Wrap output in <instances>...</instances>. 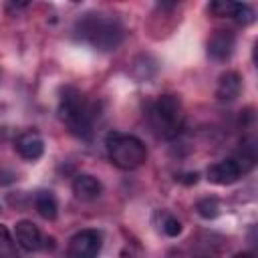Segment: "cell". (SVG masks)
I'll return each instance as SVG.
<instances>
[{"instance_id": "cell-11", "label": "cell", "mask_w": 258, "mask_h": 258, "mask_svg": "<svg viewBox=\"0 0 258 258\" xmlns=\"http://www.w3.org/2000/svg\"><path fill=\"white\" fill-rule=\"evenodd\" d=\"M34 206H36V212L44 220H54L56 218L58 206H56V200H54V196L50 191H38L34 196Z\"/></svg>"}, {"instance_id": "cell-8", "label": "cell", "mask_w": 258, "mask_h": 258, "mask_svg": "<svg viewBox=\"0 0 258 258\" xmlns=\"http://www.w3.org/2000/svg\"><path fill=\"white\" fill-rule=\"evenodd\" d=\"M16 151L20 157L28 159V161H34L38 159L42 153H44V141L42 137L36 133V131H26L22 133L18 139H16Z\"/></svg>"}, {"instance_id": "cell-17", "label": "cell", "mask_w": 258, "mask_h": 258, "mask_svg": "<svg viewBox=\"0 0 258 258\" xmlns=\"http://www.w3.org/2000/svg\"><path fill=\"white\" fill-rule=\"evenodd\" d=\"M179 181H183V183H196L198 181V173L194 171V173H185V175H181V177H177Z\"/></svg>"}, {"instance_id": "cell-12", "label": "cell", "mask_w": 258, "mask_h": 258, "mask_svg": "<svg viewBox=\"0 0 258 258\" xmlns=\"http://www.w3.org/2000/svg\"><path fill=\"white\" fill-rule=\"evenodd\" d=\"M0 258H20L16 240L10 236L8 228L2 224H0Z\"/></svg>"}, {"instance_id": "cell-3", "label": "cell", "mask_w": 258, "mask_h": 258, "mask_svg": "<svg viewBox=\"0 0 258 258\" xmlns=\"http://www.w3.org/2000/svg\"><path fill=\"white\" fill-rule=\"evenodd\" d=\"M58 117L69 125L71 133L79 139L89 141L91 139V115L87 105L83 103V97L75 89H64L60 103H58Z\"/></svg>"}, {"instance_id": "cell-10", "label": "cell", "mask_w": 258, "mask_h": 258, "mask_svg": "<svg viewBox=\"0 0 258 258\" xmlns=\"http://www.w3.org/2000/svg\"><path fill=\"white\" fill-rule=\"evenodd\" d=\"M240 87H242V79L238 73L234 71H228L220 77L218 81V89H216V97L224 103H230L234 101L238 95H240Z\"/></svg>"}, {"instance_id": "cell-7", "label": "cell", "mask_w": 258, "mask_h": 258, "mask_svg": "<svg viewBox=\"0 0 258 258\" xmlns=\"http://www.w3.org/2000/svg\"><path fill=\"white\" fill-rule=\"evenodd\" d=\"M236 38L230 30H216L208 40V54L214 60H226L234 52Z\"/></svg>"}, {"instance_id": "cell-9", "label": "cell", "mask_w": 258, "mask_h": 258, "mask_svg": "<svg viewBox=\"0 0 258 258\" xmlns=\"http://www.w3.org/2000/svg\"><path fill=\"white\" fill-rule=\"evenodd\" d=\"M101 191H103L101 181L91 173H81L73 179V194L83 202L97 200L101 196Z\"/></svg>"}, {"instance_id": "cell-15", "label": "cell", "mask_w": 258, "mask_h": 258, "mask_svg": "<svg viewBox=\"0 0 258 258\" xmlns=\"http://www.w3.org/2000/svg\"><path fill=\"white\" fill-rule=\"evenodd\" d=\"M254 16H256V14H254V10H252L248 4H238V6H236V12H234L232 18H234L236 22H240L242 26H246V24L254 22Z\"/></svg>"}, {"instance_id": "cell-14", "label": "cell", "mask_w": 258, "mask_h": 258, "mask_svg": "<svg viewBox=\"0 0 258 258\" xmlns=\"http://www.w3.org/2000/svg\"><path fill=\"white\" fill-rule=\"evenodd\" d=\"M238 2H226V0H216L210 4V12L216 16H234Z\"/></svg>"}, {"instance_id": "cell-18", "label": "cell", "mask_w": 258, "mask_h": 258, "mask_svg": "<svg viewBox=\"0 0 258 258\" xmlns=\"http://www.w3.org/2000/svg\"><path fill=\"white\" fill-rule=\"evenodd\" d=\"M234 258H252V254H246V252H240V254H236Z\"/></svg>"}, {"instance_id": "cell-13", "label": "cell", "mask_w": 258, "mask_h": 258, "mask_svg": "<svg viewBox=\"0 0 258 258\" xmlns=\"http://www.w3.org/2000/svg\"><path fill=\"white\" fill-rule=\"evenodd\" d=\"M196 210H198V214H200L202 218L212 220V218H216V216H218V212H220V204H218V200H216V198H204V200H200V202H198Z\"/></svg>"}, {"instance_id": "cell-16", "label": "cell", "mask_w": 258, "mask_h": 258, "mask_svg": "<svg viewBox=\"0 0 258 258\" xmlns=\"http://www.w3.org/2000/svg\"><path fill=\"white\" fill-rule=\"evenodd\" d=\"M163 232H165L167 236H177V234L181 232V222H179L177 218H173V216H167V218L163 220Z\"/></svg>"}, {"instance_id": "cell-6", "label": "cell", "mask_w": 258, "mask_h": 258, "mask_svg": "<svg viewBox=\"0 0 258 258\" xmlns=\"http://www.w3.org/2000/svg\"><path fill=\"white\" fill-rule=\"evenodd\" d=\"M14 240L20 248H24L26 252H36L44 246V238L42 232L38 230L36 224H32L30 220H20L14 226Z\"/></svg>"}, {"instance_id": "cell-2", "label": "cell", "mask_w": 258, "mask_h": 258, "mask_svg": "<svg viewBox=\"0 0 258 258\" xmlns=\"http://www.w3.org/2000/svg\"><path fill=\"white\" fill-rule=\"evenodd\" d=\"M105 145H107V153H109L111 163L119 169H125V171L141 167L147 159L145 143L135 135L111 131V133H107Z\"/></svg>"}, {"instance_id": "cell-4", "label": "cell", "mask_w": 258, "mask_h": 258, "mask_svg": "<svg viewBox=\"0 0 258 258\" xmlns=\"http://www.w3.org/2000/svg\"><path fill=\"white\" fill-rule=\"evenodd\" d=\"M151 125L161 137H175L183 125V107L179 97L175 95H161L155 105L151 107Z\"/></svg>"}, {"instance_id": "cell-1", "label": "cell", "mask_w": 258, "mask_h": 258, "mask_svg": "<svg viewBox=\"0 0 258 258\" xmlns=\"http://www.w3.org/2000/svg\"><path fill=\"white\" fill-rule=\"evenodd\" d=\"M75 34L97 50H115L125 36L119 20L105 14H87L77 22Z\"/></svg>"}, {"instance_id": "cell-5", "label": "cell", "mask_w": 258, "mask_h": 258, "mask_svg": "<svg viewBox=\"0 0 258 258\" xmlns=\"http://www.w3.org/2000/svg\"><path fill=\"white\" fill-rule=\"evenodd\" d=\"M101 246L103 242L97 230H81L71 238L67 248V258H97Z\"/></svg>"}]
</instances>
